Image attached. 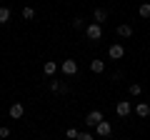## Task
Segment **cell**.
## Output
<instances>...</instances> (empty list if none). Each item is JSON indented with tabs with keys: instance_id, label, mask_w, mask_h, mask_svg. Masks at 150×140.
Wrapping results in <instances>:
<instances>
[{
	"instance_id": "9c48e42d",
	"label": "cell",
	"mask_w": 150,
	"mask_h": 140,
	"mask_svg": "<svg viewBox=\"0 0 150 140\" xmlns=\"http://www.w3.org/2000/svg\"><path fill=\"white\" fill-rule=\"evenodd\" d=\"M135 115L148 118V115H150V105H148V103H138V105H135Z\"/></svg>"
},
{
	"instance_id": "ba28073f",
	"label": "cell",
	"mask_w": 150,
	"mask_h": 140,
	"mask_svg": "<svg viewBox=\"0 0 150 140\" xmlns=\"http://www.w3.org/2000/svg\"><path fill=\"white\" fill-rule=\"evenodd\" d=\"M43 73L53 78L55 73H58V63H55V60H45V65H43Z\"/></svg>"
},
{
	"instance_id": "ac0fdd59",
	"label": "cell",
	"mask_w": 150,
	"mask_h": 140,
	"mask_svg": "<svg viewBox=\"0 0 150 140\" xmlns=\"http://www.w3.org/2000/svg\"><path fill=\"white\" fill-rule=\"evenodd\" d=\"M70 25H73V28H75V30H80V28H83V18H75V20H73V23H70Z\"/></svg>"
},
{
	"instance_id": "5bb4252c",
	"label": "cell",
	"mask_w": 150,
	"mask_h": 140,
	"mask_svg": "<svg viewBox=\"0 0 150 140\" xmlns=\"http://www.w3.org/2000/svg\"><path fill=\"white\" fill-rule=\"evenodd\" d=\"M128 90H130V95H135V98H138L140 93H143V85H140V83H133V85H130Z\"/></svg>"
},
{
	"instance_id": "7c38bea8",
	"label": "cell",
	"mask_w": 150,
	"mask_h": 140,
	"mask_svg": "<svg viewBox=\"0 0 150 140\" xmlns=\"http://www.w3.org/2000/svg\"><path fill=\"white\" fill-rule=\"evenodd\" d=\"M118 35L120 38H130V35H133V28L130 25H118Z\"/></svg>"
},
{
	"instance_id": "8fae6325",
	"label": "cell",
	"mask_w": 150,
	"mask_h": 140,
	"mask_svg": "<svg viewBox=\"0 0 150 140\" xmlns=\"http://www.w3.org/2000/svg\"><path fill=\"white\" fill-rule=\"evenodd\" d=\"M90 70L98 75V73H103V70H105V63H103V60H90Z\"/></svg>"
},
{
	"instance_id": "6da1fadb",
	"label": "cell",
	"mask_w": 150,
	"mask_h": 140,
	"mask_svg": "<svg viewBox=\"0 0 150 140\" xmlns=\"http://www.w3.org/2000/svg\"><path fill=\"white\" fill-rule=\"evenodd\" d=\"M85 35H88V40H100L103 38V28L98 25V23H90V25L85 28Z\"/></svg>"
},
{
	"instance_id": "ffe728a7",
	"label": "cell",
	"mask_w": 150,
	"mask_h": 140,
	"mask_svg": "<svg viewBox=\"0 0 150 140\" xmlns=\"http://www.w3.org/2000/svg\"><path fill=\"white\" fill-rule=\"evenodd\" d=\"M50 90H53V93L60 90V83H58V80H50Z\"/></svg>"
},
{
	"instance_id": "2e32d148",
	"label": "cell",
	"mask_w": 150,
	"mask_h": 140,
	"mask_svg": "<svg viewBox=\"0 0 150 140\" xmlns=\"http://www.w3.org/2000/svg\"><path fill=\"white\" fill-rule=\"evenodd\" d=\"M23 18H25V20H33V18H35V10H33V8H25V10H23Z\"/></svg>"
},
{
	"instance_id": "277c9868",
	"label": "cell",
	"mask_w": 150,
	"mask_h": 140,
	"mask_svg": "<svg viewBox=\"0 0 150 140\" xmlns=\"http://www.w3.org/2000/svg\"><path fill=\"white\" fill-rule=\"evenodd\" d=\"M95 133L100 135V138H108V135L112 133V128H110V123H108V120H100V123L95 125Z\"/></svg>"
},
{
	"instance_id": "e0dca14e",
	"label": "cell",
	"mask_w": 150,
	"mask_h": 140,
	"mask_svg": "<svg viewBox=\"0 0 150 140\" xmlns=\"http://www.w3.org/2000/svg\"><path fill=\"white\" fill-rule=\"evenodd\" d=\"M78 135H80V130H78V128H70V130H68V138L78 140Z\"/></svg>"
},
{
	"instance_id": "52a82bcc",
	"label": "cell",
	"mask_w": 150,
	"mask_h": 140,
	"mask_svg": "<svg viewBox=\"0 0 150 140\" xmlns=\"http://www.w3.org/2000/svg\"><path fill=\"white\" fill-rule=\"evenodd\" d=\"M8 113H10V118H13V120H18V118H23V113H25V108H23L20 103H13Z\"/></svg>"
},
{
	"instance_id": "8992f818",
	"label": "cell",
	"mask_w": 150,
	"mask_h": 140,
	"mask_svg": "<svg viewBox=\"0 0 150 140\" xmlns=\"http://www.w3.org/2000/svg\"><path fill=\"white\" fill-rule=\"evenodd\" d=\"M60 68H63L65 75H75V73H78V63H75V60H63Z\"/></svg>"
},
{
	"instance_id": "30bf717a",
	"label": "cell",
	"mask_w": 150,
	"mask_h": 140,
	"mask_svg": "<svg viewBox=\"0 0 150 140\" xmlns=\"http://www.w3.org/2000/svg\"><path fill=\"white\" fill-rule=\"evenodd\" d=\"M105 18H108V10H105V8H95V13H93V20L100 25V23H105Z\"/></svg>"
},
{
	"instance_id": "d6986e66",
	"label": "cell",
	"mask_w": 150,
	"mask_h": 140,
	"mask_svg": "<svg viewBox=\"0 0 150 140\" xmlns=\"http://www.w3.org/2000/svg\"><path fill=\"white\" fill-rule=\"evenodd\" d=\"M78 140H95V138H93V133H80Z\"/></svg>"
},
{
	"instance_id": "44dd1931",
	"label": "cell",
	"mask_w": 150,
	"mask_h": 140,
	"mask_svg": "<svg viewBox=\"0 0 150 140\" xmlns=\"http://www.w3.org/2000/svg\"><path fill=\"white\" fill-rule=\"evenodd\" d=\"M8 135H10V130H8V128H0V138H8Z\"/></svg>"
},
{
	"instance_id": "7a4b0ae2",
	"label": "cell",
	"mask_w": 150,
	"mask_h": 140,
	"mask_svg": "<svg viewBox=\"0 0 150 140\" xmlns=\"http://www.w3.org/2000/svg\"><path fill=\"white\" fill-rule=\"evenodd\" d=\"M100 120H103V113H100V110H90V113L85 115V125H88V128H95Z\"/></svg>"
},
{
	"instance_id": "9a60e30c",
	"label": "cell",
	"mask_w": 150,
	"mask_h": 140,
	"mask_svg": "<svg viewBox=\"0 0 150 140\" xmlns=\"http://www.w3.org/2000/svg\"><path fill=\"white\" fill-rule=\"evenodd\" d=\"M138 13H140V18H150V3H143Z\"/></svg>"
},
{
	"instance_id": "3957f363",
	"label": "cell",
	"mask_w": 150,
	"mask_h": 140,
	"mask_svg": "<svg viewBox=\"0 0 150 140\" xmlns=\"http://www.w3.org/2000/svg\"><path fill=\"white\" fill-rule=\"evenodd\" d=\"M130 110H133V105H130L128 100H120L118 105H115V113H118L120 118H128V115H130Z\"/></svg>"
},
{
	"instance_id": "5b68a950",
	"label": "cell",
	"mask_w": 150,
	"mask_h": 140,
	"mask_svg": "<svg viewBox=\"0 0 150 140\" xmlns=\"http://www.w3.org/2000/svg\"><path fill=\"white\" fill-rule=\"evenodd\" d=\"M108 55H110L112 60H120V58L125 55V48H123V45H118V43H115V45H110V48H108Z\"/></svg>"
},
{
	"instance_id": "4fadbf2b",
	"label": "cell",
	"mask_w": 150,
	"mask_h": 140,
	"mask_svg": "<svg viewBox=\"0 0 150 140\" xmlns=\"http://www.w3.org/2000/svg\"><path fill=\"white\" fill-rule=\"evenodd\" d=\"M10 20V8H0V25H5Z\"/></svg>"
}]
</instances>
